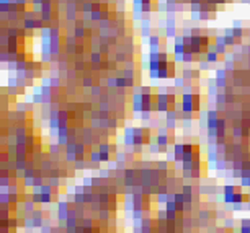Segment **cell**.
Instances as JSON below:
<instances>
[{"mask_svg":"<svg viewBox=\"0 0 250 233\" xmlns=\"http://www.w3.org/2000/svg\"><path fill=\"white\" fill-rule=\"evenodd\" d=\"M173 200L175 202H187V196L181 191H177V192H173Z\"/></svg>","mask_w":250,"mask_h":233,"instance_id":"1","label":"cell"},{"mask_svg":"<svg viewBox=\"0 0 250 233\" xmlns=\"http://www.w3.org/2000/svg\"><path fill=\"white\" fill-rule=\"evenodd\" d=\"M164 209H167V210H175V212H177V202H175L173 199L167 200V202L164 204Z\"/></svg>","mask_w":250,"mask_h":233,"instance_id":"2","label":"cell"},{"mask_svg":"<svg viewBox=\"0 0 250 233\" xmlns=\"http://www.w3.org/2000/svg\"><path fill=\"white\" fill-rule=\"evenodd\" d=\"M222 225L227 228V230H232V228H234V217H232V219H231V217H226Z\"/></svg>","mask_w":250,"mask_h":233,"instance_id":"3","label":"cell"},{"mask_svg":"<svg viewBox=\"0 0 250 233\" xmlns=\"http://www.w3.org/2000/svg\"><path fill=\"white\" fill-rule=\"evenodd\" d=\"M83 87H92V85H93V80H92V77H83Z\"/></svg>","mask_w":250,"mask_h":233,"instance_id":"4","label":"cell"},{"mask_svg":"<svg viewBox=\"0 0 250 233\" xmlns=\"http://www.w3.org/2000/svg\"><path fill=\"white\" fill-rule=\"evenodd\" d=\"M240 227H250V219H248V217L240 220Z\"/></svg>","mask_w":250,"mask_h":233,"instance_id":"5","label":"cell"},{"mask_svg":"<svg viewBox=\"0 0 250 233\" xmlns=\"http://www.w3.org/2000/svg\"><path fill=\"white\" fill-rule=\"evenodd\" d=\"M92 95H100V87L98 85H95V87H92Z\"/></svg>","mask_w":250,"mask_h":233,"instance_id":"6","label":"cell"}]
</instances>
